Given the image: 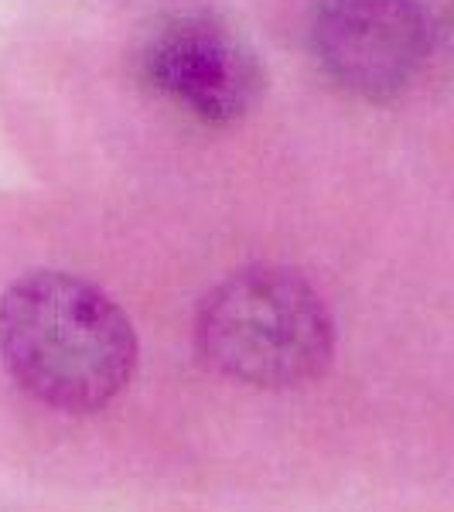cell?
Listing matches in <instances>:
<instances>
[{
  "label": "cell",
  "instance_id": "6da1fadb",
  "mask_svg": "<svg viewBox=\"0 0 454 512\" xmlns=\"http://www.w3.org/2000/svg\"><path fill=\"white\" fill-rule=\"evenodd\" d=\"M0 362L24 393L93 414L127 390L137 335L113 297L65 270H35L0 294Z\"/></svg>",
  "mask_w": 454,
  "mask_h": 512
},
{
  "label": "cell",
  "instance_id": "7a4b0ae2",
  "mask_svg": "<svg viewBox=\"0 0 454 512\" xmlns=\"http://www.w3.org/2000/svg\"><path fill=\"white\" fill-rule=\"evenodd\" d=\"M202 359L246 386H304L332 362L335 325L315 287L294 270L253 267L226 277L195 321Z\"/></svg>",
  "mask_w": 454,
  "mask_h": 512
},
{
  "label": "cell",
  "instance_id": "3957f363",
  "mask_svg": "<svg viewBox=\"0 0 454 512\" xmlns=\"http://www.w3.org/2000/svg\"><path fill=\"white\" fill-rule=\"evenodd\" d=\"M308 41L338 89L383 103L424 76L434 21L420 0H315Z\"/></svg>",
  "mask_w": 454,
  "mask_h": 512
},
{
  "label": "cell",
  "instance_id": "277c9868",
  "mask_svg": "<svg viewBox=\"0 0 454 512\" xmlns=\"http://www.w3.org/2000/svg\"><path fill=\"white\" fill-rule=\"evenodd\" d=\"M144 82L202 123H233L263 93L260 59L229 24L205 14L175 18L140 55Z\"/></svg>",
  "mask_w": 454,
  "mask_h": 512
}]
</instances>
